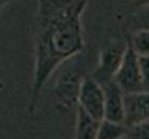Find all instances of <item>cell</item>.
<instances>
[{"instance_id":"6da1fadb","label":"cell","mask_w":149,"mask_h":139,"mask_svg":"<svg viewBox=\"0 0 149 139\" xmlns=\"http://www.w3.org/2000/svg\"><path fill=\"white\" fill-rule=\"evenodd\" d=\"M87 4L88 0H38L30 115L55 70L84 48L81 17Z\"/></svg>"},{"instance_id":"30bf717a","label":"cell","mask_w":149,"mask_h":139,"mask_svg":"<svg viewBox=\"0 0 149 139\" xmlns=\"http://www.w3.org/2000/svg\"><path fill=\"white\" fill-rule=\"evenodd\" d=\"M128 42L138 55L143 56L149 54V32L148 29H141L134 33Z\"/></svg>"},{"instance_id":"52a82bcc","label":"cell","mask_w":149,"mask_h":139,"mask_svg":"<svg viewBox=\"0 0 149 139\" xmlns=\"http://www.w3.org/2000/svg\"><path fill=\"white\" fill-rule=\"evenodd\" d=\"M104 96V119L113 122L123 123L124 119V93L114 80L103 85Z\"/></svg>"},{"instance_id":"3957f363","label":"cell","mask_w":149,"mask_h":139,"mask_svg":"<svg viewBox=\"0 0 149 139\" xmlns=\"http://www.w3.org/2000/svg\"><path fill=\"white\" fill-rule=\"evenodd\" d=\"M83 76L76 68L66 69L58 75L52 88V96L54 104L59 110L69 112L76 109Z\"/></svg>"},{"instance_id":"7c38bea8","label":"cell","mask_w":149,"mask_h":139,"mask_svg":"<svg viewBox=\"0 0 149 139\" xmlns=\"http://www.w3.org/2000/svg\"><path fill=\"white\" fill-rule=\"evenodd\" d=\"M8 1H9V0H0V9H1Z\"/></svg>"},{"instance_id":"8992f818","label":"cell","mask_w":149,"mask_h":139,"mask_svg":"<svg viewBox=\"0 0 149 139\" xmlns=\"http://www.w3.org/2000/svg\"><path fill=\"white\" fill-rule=\"evenodd\" d=\"M149 91L124 93V119L126 127L148 120Z\"/></svg>"},{"instance_id":"7a4b0ae2","label":"cell","mask_w":149,"mask_h":139,"mask_svg":"<svg viewBox=\"0 0 149 139\" xmlns=\"http://www.w3.org/2000/svg\"><path fill=\"white\" fill-rule=\"evenodd\" d=\"M113 80L123 93L149 91L148 80L144 78L139 67V55L134 51L128 40L123 59Z\"/></svg>"},{"instance_id":"8fae6325","label":"cell","mask_w":149,"mask_h":139,"mask_svg":"<svg viewBox=\"0 0 149 139\" xmlns=\"http://www.w3.org/2000/svg\"><path fill=\"white\" fill-rule=\"evenodd\" d=\"M125 138L147 139L149 138V121H143L127 127Z\"/></svg>"},{"instance_id":"9c48e42d","label":"cell","mask_w":149,"mask_h":139,"mask_svg":"<svg viewBox=\"0 0 149 139\" xmlns=\"http://www.w3.org/2000/svg\"><path fill=\"white\" fill-rule=\"evenodd\" d=\"M127 127L123 123L113 122L107 119L100 121L96 139L125 138Z\"/></svg>"},{"instance_id":"277c9868","label":"cell","mask_w":149,"mask_h":139,"mask_svg":"<svg viewBox=\"0 0 149 139\" xmlns=\"http://www.w3.org/2000/svg\"><path fill=\"white\" fill-rule=\"evenodd\" d=\"M126 46L127 41L112 42L106 46L100 52L97 67L89 75L102 86L113 80L123 59Z\"/></svg>"},{"instance_id":"5b68a950","label":"cell","mask_w":149,"mask_h":139,"mask_svg":"<svg viewBox=\"0 0 149 139\" xmlns=\"http://www.w3.org/2000/svg\"><path fill=\"white\" fill-rule=\"evenodd\" d=\"M104 96L103 86L91 77L84 75L80 83L77 105L98 121L104 119Z\"/></svg>"},{"instance_id":"ba28073f","label":"cell","mask_w":149,"mask_h":139,"mask_svg":"<svg viewBox=\"0 0 149 139\" xmlns=\"http://www.w3.org/2000/svg\"><path fill=\"white\" fill-rule=\"evenodd\" d=\"M100 121L96 120L79 105L76 107V139H96Z\"/></svg>"}]
</instances>
